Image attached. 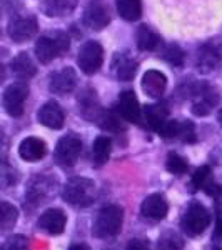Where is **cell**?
I'll list each match as a JSON object with an SVG mask.
<instances>
[{
	"label": "cell",
	"instance_id": "6da1fadb",
	"mask_svg": "<svg viewBox=\"0 0 222 250\" xmlns=\"http://www.w3.org/2000/svg\"><path fill=\"white\" fill-rule=\"evenodd\" d=\"M124 224V210L119 205H106L97 213L94 225H92V233L97 239H111L122 230Z\"/></svg>",
	"mask_w": 222,
	"mask_h": 250
},
{
	"label": "cell",
	"instance_id": "7a4b0ae2",
	"mask_svg": "<svg viewBox=\"0 0 222 250\" xmlns=\"http://www.w3.org/2000/svg\"><path fill=\"white\" fill-rule=\"evenodd\" d=\"M62 197L67 204L74 207H89L95 200V184L86 177H74L64 185Z\"/></svg>",
	"mask_w": 222,
	"mask_h": 250
},
{
	"label": "cell",
	"instance_id": "3957f363",
	"mask_svg": "<svg viewBox=\"0 0 222 250\" xmlns=\"http://www.w3.org/2000/svg\"><path fill=\"white\" fill-rule=\"evenodd\" d=\"M211 212L200 202L194 200V202L187 205V208L180 217V227L189 237H197L207 230V227L211 225Z\"/></svg>",
	"mask_w": 222,
	"mask_h": 250
},
{
	"label": "cell",
	"instance_id": "277c9868",
	"mask_svg": "<svg viewBox=\"0 0 222 250\" xmlns=\"http://www.w3.org/2000/svg\"><path fill=\"white\" fill-rule=\"evenodd\" d=\"M70 47V40L67 34L64 32H54V34L42 35L37 43H35V55L42 63H48L54 59L60 57L68 50Z\"/></svg>",
	"mask_w": 222,
	"mask_h": 250
},
{
	"label": "cell",
	"instance_id": "5b68a950",
	"mask_svg": "<svg viewBox=\"0 0 222 250\" xmlns=\"http://www.w3.org/2000/svg\"><path fill=\"white\" fill-rule=\"evenodd\" d=\"M192 99H196L192 105V114L197 117H205L214 110V107H217L221 97L217 88L209 83H197Z\"/></svg>",
	"mask_w": 222,
	"mask_h": 250
},
{
	"label": "cell",
	"instance_id": "8992f818",
	"mask_svg": "<svg viewBox=\"0 0 222 250\" xmlns=\"http://www.w3.org/2000/svg\"><path fill=\"white\" fill-rule=\"evenodd\" d=\"M82 154V140L75 134H67L57 142L55 147V160L64 167H70L79 160Z\"/></svg>",
	"mask_w": 222,
	"mask_h": 250
},
{
	"label": "cell",
	"instance_id": "52a82bcc",
	"mask_svg": "<svg viewBox=\"0 0 222 250\" xmlns=\"http://www.w3.org/2000/svg\"><path fill=\"white\" fill-rule=\"evenodd\" d=\"M102 62H104V50L99 42L89 40V42H86L80 47L77 55V63L84 74L87 75L95 74L102 67Z\"/></svg>",
	"mask_w": 222,
	"mask_h": 250
},
{
	"label": "cell",
	"instance_id": "ba28073f",
	"mask_svg": "<svg viewBox=\"0 0 222 250\" xmlns=\"http://www.w3.org/2000/svg\"><path fill=\"white\" fill-rule=\"evenodd\" d=\"M55 184L57 180L54 177H48L45 173H39L35 175L34 179L30 180V185L25 192V197H27V202H32V204H42V202H47V199L55 193Z\"/></svg>",
	"mask_w": 222,
	"mask_h": 250
},
{
	"label": "cell",
	"instance_id": "9c48e42d",
	"mask_svg": "<svg viewBox=\"0 0 222 250\" xmlns=\"http://www.w3.org/2000/svg\"><path fill=\"white\" fill-rule=\"evenodd\" d=\"M115 112L122 117V120L131 124H142L144 120V110L139 105V100L132 90H126L119 95Z\"/></svg>",
	"mask_w": 222,
	"mask_h": 250
},
{
	"label": "cell",
	"instance_id": "30bf717a",
	"mask_svg": "<svg viewBox=\"0 0 222 250\" xmlns=\"http://www.w3.org/2000/svg\"><path fill=\"white\" fill-rule=\"evenodd\" d=\"M29 97V87L25 83H12L3 92V108L12 117L23 114V104Z\"/></svg>",
	"mask_w": 222,
	"mask_h": 250
},
{
	"label": "cell",
	"instance_id": "8fae6325",
	"mask_svg": "<svg viewBox=\"0 0 222 250\" xmlns=\"http://www.w3.org/2000/svg\"><path fill=\"white\" fill-rule=\"evenodd\" d=\"M39 23L35 17H15L9 23V35L14 42H27L37 34Z\"/></svg>",
	"mask_w": 222,
	"mask_h": 250
},
{
	"label": "cell",
	"instance_id": "7c38bea8",
	"mask_svg": "<svg viewBox=\"0 0 222 250\" xmlns=\"http://www.w3.org/2000/svg\"><path fill=\"white\" fill-rule=\"evenodd\" d=\"M222 62V52L216 43L209 42L199 47L196 57V65L199 68V72L202 74H209V72L216 70Z\"/></svg>",
	"mask_w": 222,
	"mask_h": 250
},
{
	"label": "cell",
	"instance_id": "4fadbf2b",
	"mask_svg": "<svg viewBox=\"0 0 222 250\" xmlns=\"http://www.w3.org/2000/svg\"><path fill=\"white\" fill-rule=\"evenodd\" d=\"M77 85V74L72 67H66L62 70H57L50 75V82H48V88L52 94L66 95L70 94Z\"/></svg>",
	"mask_w": 222,
	"mask_h": 250
},
{
	"label": "cell",
	"instance_id": "5bb4252c",
	"mask_svg": "<svg viewBox=\"0 0 222 250\" xmlns=\"http://www.w3.org/2000/svg\"><path fill=\"white\" fill-rule=\"evenodd\" d=\"M84 22L89 29L92 30H102L106 29L111 22V15H109V9L104 5L102 2L95 0V2H90L87 5L86 12H84Z\"/></svg>",
	"mask_w": 222,
	"mask_h": 250
},
{
	"label": "cell",
	"instance_id": "9a60e30c",
	"mask_svg": "<svg viewBox=\"0 0 222 250\" xmlns=\"http://www.w3.org/2000/svg\"><path fill=\"white\" fill-rule=\"evenodd\" d=\"M67 215L60 208H48L40 215L37 222V227L40 230L50 233V235H60L66 229Z\"/></svg>",
	"mask_w": 222,
	"mask_h": 250
},
{
	"label": "cell",
	"instance_id": "2e32d148",
	"mask_svg": "<svg viewBox=\"0 0 222 250\" xmlns=\"http://www.w3.org/2000/svg\"><path fill=\"white\" fill-rule=\"evenodd\" d=\"M167 212H169V205L165 202L164 195H160V193L149 195L142 202V205H140V213L149 220H162L165 219Z\"/></svg>",
	"mask_w": 222,
	"mask_h": 250
},
{
	"label": "cell",
	"instance_id": "e0dca14e",
	"mask_svg": "<svg viewBox=\"0 0 222 250\" xmlns=\"http://www.w3.org/2000/svg\"><path fill=\"white\" fill-rule=\"evenodd\" d=\"M37 119H39L40 124L45 125V127H48V128H60L64 125L66 115H64L62 107H60L57 102L50 100V102L44 104V105L40 107Z\"/></svg>",
	"mask_w": 222,
	"mask_h": 250
},
{
	"label": "cell",
	"instance_id": "ac0fdd59",
	"mask_svg": "<svg viewBox=\"0 0 222 250\" xmlns=\"http://www.w3.org/2000/svg\"><path fill=\"white\" fill-rule=\"evenodd\" d=\"M167 87V79L159 70H147L142 77V90L152 99H160Z\"/></svg>",
	"mask_w": 222,
	"mask_h": 250
},
{
	"label": "cell",
	"instance_id": "d6986e66",
	"mask_svg": "<svg viewBox=\"0 0 222 250\" xmlns=\"http://www.w3.org/2000/svg\"><path fill=\"white\" fill-rule=\"evenodd\" d=\"M45 152V142L37 139V137H27L19 145V155L27 162H37V160L44 159Z\"/></svg>",
	"mask_w": 222,
	"mask_h": 250
},
{
	"label": "cell",
	"instance_id": "ffe728a7",
	"mask_svg": "<svg viewBox=\"0 0 222 250\" xmlns=\"http://www.w3.org/2000/svg\"><path fill=\"white\" fill-rule=\"evenodd\" d=\"M10 70H12V74L20 80H29L37 74V68H35L34 62H32L30 57L25 54V52L19 54L17 57L12 60Z\"/></svg>",
	"mask_w": 222,
	"mask_h": 250
},
{
	"label": "cell",
	"instance_id": "44dd1931",
	"mask_svg": "<svg viewBox=\"0 0 222 250\" xmlns=\"http://www.w3.org/2000/svg\"><path fill=\"white\" fill-rule=\"evenodd\" d=\"M144 120L152 130L159 132L160 127L169 120V110L164 105L152 104V105H147L144 108Z\"/></svg>",
	"mask_w": 222,
	"mask_h": 250
},
{
	"label": "cell",
	"instance_id": "7402d4cb",
	"mask_svg": "<svg viewBox=\"0 0 222 250\" xmlns=\"http://www.w3.org/2000/svg\"><path fill=\"white\" fill-rule=\"evenodd\" d=\"M112 150V140L106 135H99L92 145V162L95 167H100L109 160Z\"/></svg>",
	"mask_w": 222,
	"mask_h": 250
},
{
	"label": "cell",
	"instance_id": "603a6c76",
	"mask_svg": "<svg viewBox=\"0 0 222 250\" xmlns=\"http://www.w3.org/2000/svg\"><path fill=\"white\" fill-rule=\"evenodd\" d=\"M77 7V0H45L44 12L48 17H64L74 12Z\"/></svg>",
	"mask_w": 222,
	"mask_h": 250
},
{
	"label": "cell",
	"instance_id": "cb8c5ba5",
	"mask_svg": "<svg viewBox=\"0 0 222 250\" xmlns=\"http://www.w3.org/2000/svg\"><path fill=\"white\" fill-rule=\"evenodd\" d=\"M117 12L127 22L139 20L142 15V0H117Z\"/></svg>",
	"mask_w": 222,
	"mask_h": 250
},
{
	"label": "cell",
	"instance_id": "d4e9b609",
	"mask_svg": "<svg viewBox=\"0 0 222 250\" xmlns=\"http://www.w3.org/2000/svg\"><path fill=\"white\" fill-rule=\"evenodd\" d=\"M159 45H160L159 34H155V32L147 25L139 27V32H137V47H139L140 50L151 52V50H155Z\"/></svg>",
	"mask_w": 222,
	"mask_h": 250
},
{
	"label": "cell",
	"instance_id": "484cf974",
	"mask_svg": "<svg viewBox=\"0 0 222 250\" xmlns=\"http://www.w3.org/2000/svg\"><path fill=\"white\" fill-rule=\"evenodd\" d=\"M114 67H115L117 79L122 80V82H129V80L134 79V75L137 74V62L126 57V55H117Z\"/></svg>",
	"mask_w": 222,
	"mask_h": 250
},
{
	"label": "cell",
	"instance_id": "4316f807",
	"mask_svg": "<svg viewBox=\"0 0 222 250\" xmlns=\"http://www.w3.org/2000/svg\"><path fill=\"white\" fill-rule=\"evenodd\" d=\"M157 250H184V240L174 230H165L159 237Z\"/></svg>",
	"mask_w": 222,
	"mask_h": 250
},
{
	"label": "cell",
	"instance_id": "83f0119b",
	"mask_svg": "<svg viewBox=\"0 0 222 250\" xmlns=\"http://www.w3.org/2000/svg\"><path fill=\"white\" fill-rule=\"evenodd\" d=\"M162 59L174 67H182L185 62V54L177 43H171V45L165 47V50L162 52Z\"/></svg>",
	"mask_w": 222,
	"mask_h": 250
},
{
	"label": "cell",
	"instance_id": "f1b7e54d",
	"mask_svg": "<svg viewBox=\"0 0 222 250\" xmlns=\"http://www.w3.org/2000/svg\"><path fill=\"white\" fill-rule=\"evenodd\" d=\"M211 180V167L209 165H202L196 170V173L192 175L191 180V190L197 192V190H204V187L207 185V182Z\"/></svg>",
	"mask_w": 222,
	"mask_h": 250
},
{
	"label": "cell",
	"instance_id": "f546056e",
	"mask_svg": "<svg viewBox=\"0 0 222 250\" xmlns=\"http://www.w3.org/2000/svg\"><path fill=\"white\" fill-rule=\"evenodd\" d=\"M165 167H167V170L171 173H174V175H182V173L187 172L189 165L185 162L184 157H180L179 154H176V152H171V154L167 155Z\"/></svg>",
	"mask_w": 222,
	"mask_h": 250
},
{
	"label": "cell",
	"instance_id": "4dcf8cb0",
	"mask_svg": "<svg viewBox=\"0 0 222 250\" xmlns=\"http://www.w3.org/2000/svg\"><path fill=\"white\" fill-rule=\"evenodd\" d=\"M19 210L9 202H2V230H9L17 222Z\"/></svg>",
	"mask_w": 222,
	"mask_h": 250
},
{
	"label": "cell",
	"instance_id": "1f68e13d",
	"mask_svg": "<svg viewBox=\"0 0 222 250\" xmlns=\"http://www.w3.org/2000/svg\"><path fill=\"white\" fill-rule=\"evenodd\" d=\"M180 132H182V122H177V120H167L160 130L157 132L160 137L164 139H176V137H180Z\"/></svg>",
	"mask_w": 222,
	"mask_h": 250
},
{
	"label": "cell",
	"instance_id": "d6a6232c",
	"mask_svg": "<svg viewBox=\"0 0 222 250\" xmlns=\"http://www.w3.org/2000/svg\"><path fill=\"white\" fill-rule=\"evenodd\" d=\"M2 250H29V244L23 235H12L3 244Z\"/></svg>",
	"mask_w": 222,
	"mask_h": 250
},
{
	"label": "cell",
	"instance_id": "836d02e7",
	"mask_svg": "<svg viewBox=\"0 0 222 250\" xmlns=\"http://www.w3.org/2000/svg\"><path fill=\"white\" fill-rule=\"evenodd\" d=\"M179 139H182L184 142H187V144L196 142L197 137H196V130H194V124L192 122H182V132H180Z\"/></svg>",
	"mask_w": 222,
	"mask_h": 250
},
{
	"label": "cell",
	"instance_id": "e575fe53",
	"mask_svg": "<svg viewBox=\"0 0 222 250\" xmlns=\"http://www.w3.org/2000/svg\"><path fill=\"white\" fill-rule=\"evenodd\" d=\"M17 180V172L14 168H10L7 162H3V173H2V182L3 187H9L10 184H14Z\"/></svg>",
	"mask_w": 222,
	"mask_h": 250
},
{
	"label": "cell",
	"instance_id": "d590c367",
	"mask_svg": "<svg viewBox=\"0 0 222 250\" xmlns=\"http://www.w3.org/2000/svg\"><path fill=\"white\" fill-rule=\"evenodd\" d=\"M204 192L207 193V195L214 197V199H219V197L222 195V185L216 184L214 180H209L207 185L204 187Z\"/></svg>",
	"mask_w": 222,
	"mask_h": 250
},
{
	"label": "cell",
	"instance_id": "8d00e7d4",
	"mask_svg": "<svg viewBox=\"0 0 222 250\" xmlns=\"http://www.w3.org/2000/svg\"><path fill=\"white\" fill-rule=\"evenodd\" d=\"M126 250H151V249H149V242H147V240H142V239H132V240L127 244V249H126Z\"/></svg>",
	"mask_w": 222,
	"mask_h": 250
},
{
	"label": "cell",
	"instance_id": "74e56055",
	"mask_svg": "<svg viewBox=\"0 0 222 250\" xmlns=\"http://www.w3.org/2000/svg\"><path fill=\"white\" fill-rule=\"evenodd\" d=\"M68 250H90V249H89L86 244H74Z\"/></svg>",
	"mask_w": 222,
	"mask_h": 250
},
{
	"label": "cell",
	"instance_id": "f35d334b",
	"mask_svg": "<svg viewBox=\"0 0 222 250\" xmlns=\"http://www.w3.org/2000/svg\"><path fill=\"white\" fill-rule=\"evenodd\" d=\"M219 124L222 125V110L219 112Z\"/></svg>",
	"mask_w": 222,
	"mask_h": 250
},
{
	"label": "cell",
	"instance_id": "ab89813d",
	"mask_svg": "<svg viewBox=\"0 0 222 250\" xmlns=\"http://www.w3.org/2000/svg\"><path fill=\"white\" fill-rule=\"evenodd\" d=\"M106 250H114V249H106Z\"/></svg>",
	"mask_w": 222,
	"mask_h": 250
}]
</instances>
